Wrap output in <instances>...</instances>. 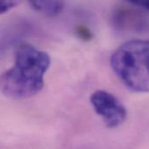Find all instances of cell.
Returning a JSON list of instances; mask_svg holds the SVG:
<instances>
[{
  "instance_id": "7a4b0ae2",
  "label": "cell",
  "mask_w": 149,
  "mask_h": 149,
  "mask_svg": "<svg viewBox=\"0 0 149 149\" xmlns=\"http://www.w3.org/2000/svg\"><path fill=\"white\" fill-rule=\"evenodd\" d=\"M111 66L130 91L149 92V40H133L124 43L111 55Z\"/></svg>"
},
{
  "instance_id": "3957f363",
  "label": "cell",
  "mask_w": 149,
  "mask_h": 149,
  "mask_svg": "<svg viewBox=\"0 0 149 149\" xmlns=\"http://www.w3.org/2000/svg\"><path fill=\"white\" fill-rule=\"evenodd\" d=\"M91 103L105 125L115 128L124 123L127 111L124 104L111 93L105 91H97L91 97Z\"/></svg>"
},
{
  "instance_id": "8992f818",
  "label": "cell",
  "mask_w": 149,
  "mask_h": 149,
  "mask_svg": "<svg viewBox=\"0 0 149 149\" xmlns=\"http://www.w3.org/2000/svg\"><path fill=\"white\" fill-rule=\"evenodd\" d=\"M125 2L149 11V0H125Z\"/></svg>"
},
{
  "instance_id": "6da1fadb",
  "label": "cell",
  "mask_w": 149,
  "mask_h": 149,
  "mask_svg": "<svg viewBox=\"0 0 149 149\" xmlns=\"http://www.w3.org/2000/svg\"><path fill=\"white\" fill-rule=\"evenodd\" d=\"M50 66L49 55L24 44L16 52L13 66L0 76V91L13 99L31 97L44 86V76Z\"/></svg>"
},
{
  "instance_id": "5b68a950",
  "label": "cell",
  "mask_w": 149,
  "mask_h": 149,
  "mask_svg": "<svg viewBox=\"0 0 149 149\" xmlns=\"http://www.w3.org/2000/svg\"><path fill=\"white\" fill-rule=\"evenodd\" d=\"M20 0H0V14H3L14 8Z\"/></svg>"
},
{
  "instance_id": "277c9868",
  "label": "cell",
  "mask_w": 149,
  "mask_h": 149,
  "mask_svg": "<svg viewBox=\"0 0 149 149\" xmlns=\"http://www.w3.org/2000/svg\"><path fill=\"white\" fill-rule=\"evenodd\" d=\"M27 1L35 11L47 16H56L60 14L64 7L63 0H27Z\"/></svg>"
}]
</instances>
